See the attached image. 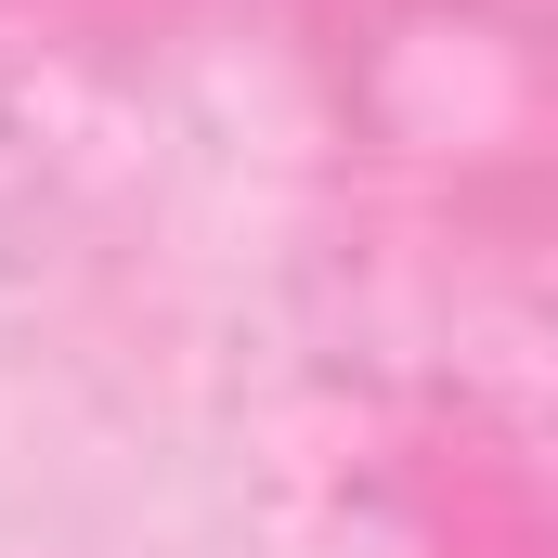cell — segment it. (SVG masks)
<instances>
[{"mask_svg":"<svg viewBox=\"0 0 558 558\" xmlns=\"http://www.w3.org/2000/svg\"><path fill=\"white\" fill-rule=\"evenodd\" d=\"M0 558H390L195 182L0 78Z\"/></svg>","mask_w":558,"mask_h":558,"instance_id":"obj_1","label":"cell"}]
</instances>
